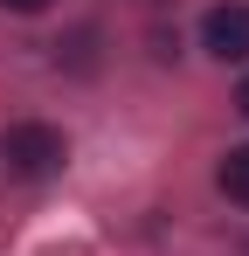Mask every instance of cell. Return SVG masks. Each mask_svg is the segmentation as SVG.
I'll return each instance as SVG.
<instances>
[{"mask_svg":"<svg viewBox=\"0 0 249 256\" xmlns=\"http://www.w3.org/2000/svg\"><path fill=\"white\" fill-rule=\"evenodd\" d=\"M201 48L214 56V62H249V7H236V0L208 7V21H201Z\"/></svg>","mask_w":249,"mask_h":256,"instance_id":"obj_2","label":"cell"},{"mask_svg":"<svg viewBox=\"0 0 249 256\" xmlns=\"http://www.w3.org/2000/svg\"><path fill=\"white\" fill-rule=\"evenodd\" d=\"M7 7H14V14H42L48 0H7Z\"/></svg>","mask_w":249,"mask_h":256,"instance_id":"obj_4","label":"cell"},{"mask_svg":"<svg viewBox=\"0 0 249 256\" xmlns=\"http://www.w3.org/2000/svg\"><path fill=\"white\" fill-rule=\"evenodd\" d=\"M0 160H7L14 180H48V173H62V160H70V138L56 125H14L0 138Z\"/></svg>","mask_w":249,"mask_h":256,"instance_id":"obj_1","label":"cell"},{"mask_svg":"<svg viewBox=\"0 0 249 256\" xmlns=\"http://www.w3.org/2000/svg\"><path fill=\"white\" fill-rule=\"evenodd\" d=\"M214 180H222V194H228V201H242V208H249V146H236V152L222 160Z\"/></svg>","mask_w":249,"mask_h":256,"instance_id":"obj_3","label":"cell"},{"mask_svg":"<svg viewBox=\"0 0 249 256\" xmlns=\"http://www.w3.org/2000/svg\"><path fill=\"white\" fill-rule=\"evenodd\" d=\"M236 104H242V118H249V76H242V90H236Z\"/></svg>","mask_w":249,"mask_h":256,"instance_id":"obj_5","label":"cell"}]
</instances>
